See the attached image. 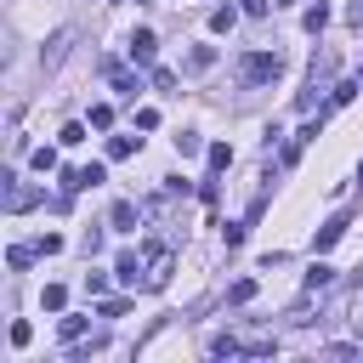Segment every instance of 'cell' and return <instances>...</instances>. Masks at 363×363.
Instances as JSON below:
<instances>
[{
  "label": "cell",
  "mask_w": 363,
  "mask_h": 363,
  "mask_svg": "<svg viewBox=\"0 0 363 363\" xmlns=\"http://www.w3.org/2000/svg\"><path fill=\"white\" fill-rule=\"evenodd\" d=\"M278 74H284V57H278V51H250V57L238 62V79H244V85H272Z\"/></svg>",
  "instance_id": "1"
},
{
  "label": "cell",
  "mask_w": 363,
  "mask_h": 363,
  "mask_svg": "<svg viewBox=\"0 0 363 363\" xmlns=\"http://www.w3.org/2000/svg\"><path fill=\"white\" fill-rule=\"evenodd\" d=\"M170 267H176L170 244H153V250H147V278H142V284H147V289H164V284H170Z\"/></svg>",
  "instance_id": "2"
},
{
  "label": "cell",
  "mask_w": 363,
  "mask_h": 363,
  "mask_svg": "<svg viewBox=\"0 0 363 363\" xmlns=\"http://www.w3.org/2000/svg\"><path fill=\"white\" fill-rule=\"evenodd\" d=\"M346 227H352L346 216H329V221H323V227L312 233V255H323V250H335V244L346 238Z\"/></svg>",
  "instance_id": "3"
},
{
  "label": "cell",
  "mask_w": 363,
  "mask_h": 363,
  "mask_svg": "<svg viewBox=\"0 0 363 363\" xmlns=\"http://www.w3.org/2000/svg\"><path fill=\"white\" fill-rule=\"evenodd\" d=\"M153 57H159L153 28H136V34H130V62H136V68H153Z\"/></svg>",
  "instance_id": "4"
},
{
  "label": "cell",
  "mask_w": 363,
  "mask_h": 363,
  "mask_svg": "<svg viewBox=\"0 0 363 363\" xmlns=\"http://www.w3.org/2000/svg\"><path fill=\"white\" fill-rule=\"evenodd\" d=\"M68 45H74V28H57V34L45 40V51H40V68H57V62L68 57Z\"/></svg>",
  "instance_id": "5"
},
{
  "label": "cell",
  "mask_w": 363,
  "mask_h": 363,
  "mask_svg": "<svg viewBox=\"0 0 363 363\" xmlns=\"http://www.w3.org/2000/svg\"><path fill=\"white\" fill-rule=\"evenodd\" d=\"M102 74H108V85H113L119 96H136V91H142V79H136L130 68H119V62H102Z\"/></svg>",
  "instance_id": "6"
},
{
  "label": "cell",
  "mask_w": 363,
  "mask_h": 363,
  "mask_svg": "<svg viewBox=\"0 0 363 363\" xmlns=\"http://www.w3.org/2000/svg\"><path fill=\"white\" fill-rule=\"evenodd\" d=\"M113 278H119V284H136V278H147V261H142L136 250H125V255L113 261Z\"/></svg>",
  "instance_id": "7"
},
{
  "label": "cell",
  "mask_w": 363,
  "mask_h": 363,
  "mask_svg": "<svg viewBox=\"0 0 363 363\" xmlns=\"http://www.w3.org/2000/svg\"><path fill=\"white\" fill-rule=\"evenodd\" d=\"M34 199H40V193H34V187H23V182H17V176H6V210H11V216H17V210H28V204H34Z\"/></svg>",
  "instance_id": "8"
},
{
  "label": "cell",
  "mask_w": 363,
  "mask_h": 363,
  "mask_svg": "<svg viewBox=\"0 0 363 363\" xmlns=\"http://www.w3.org/2000/svg\"><path fill=\"white\" fill-rule=\"evenodd\" d=\"M108 221H113V227H119V233H136V221H142V210H136V204H130V199H119V204H113V210H108Z\"/></svg>",
  "instance_id": "9"
},
{
  "label": "cell",
  "mask_w": 363,
  "mask_h": 363,
  "mask_svg": "<svg viewBox=\"0 0 363 363\" xmlns=\"http://www.w3.org/2000/svg\"><path fill=\"white\" fill-rule=\"evenodd\" d=\"M216 68V45H193L187 51V74H210Z\"/></svg>",
  "instance_id": "10"
},
{
  "label": "cell",
  "mask_w": 363,
  "mask_h": 363,
  "mask_svg": "<svg viewBox=\"0 0 363 363\" xmlns=\"http://www.w3.org/2000/svg\"><path fill=\"white\" fill-rule=\"evenodd\" d=\"M34 255H40V244H11V250H6V267H11V272H23Z\"/></svg>",
  "instance_id": "11"
},
{
  "label": "cell",
  "mask_w": 363,
  "mask_h": 363,
  "mask_svg": "<svg viewBox=\"0 0 363 363\" xmlns=\"http://www.w3.org/2000/svg\"><path fill=\"white\" fill-rule=\"evenodd\" d=\"M329 284H335V267L312 261V272H306V295H318V289H329Z\"/></svg>",
  "instance_id": "12"
},
{
  "label": "cell",
  "mask_w": 363,
  "mask_h": 363,
  "mask_svg": "<svg viewBox=\"0 0 363 363\" xmlns=\"http://www.w3.org/2000/svg\"><path fill=\"white\" fill-rule=\"evenodd\" d=\"M210 357H244V340H233V335H216V340H210Z\"/></svg>",
  "instance_id": "13"
},
{
  "label": "cell",
  "mask_w": 363,
  "mask_h": 363,
  "mask_svg": "<svg viewBox=\"0 0 363 363\" xmlns=\"http://www.w3.org/2000/svg\"><path fill=\"white\" fill-rule=\"evenodd\" d=\"M85 323H91V318H62V323H57V335H62V346H74V340L85 335Z\"/></svg>",
  "instance_id": "14"
},
{
  "label": "cell",
  "mask_w": 363,
  "mask_h": 363,
  "mask_svg": "<svg viewBox=\"0 0 363 363\" xmlns=\"http://www.w3.org/2000/svg\"><path fill=\"white\" fill-rule=\"evenodd\" d=\"M233 23H238V11H233V6H216V11H210V28H216V34H227Z\"/></svg>",
  "instance_id": "15"
},
{
  "label": "cell",
  "mask_w": 363,
  "mask_h": 363,
  "mask_svg": "<svg viewBox=\"0 0 363 363\" xmlns=\"http://www.w3.org/2000/svg\"><path fill=\"white\" fill-rule=\"evenodd\" d=\"M301 23H306V34H323V23H329V6H323V0H318V6H312V11H306V17H301Z\"/></svg>",
  "instance_id": "16"
},
{
  "label": "cell",
  "mask_w": 363,
  "mask_h": 363,
  "mask_svg": "<svg viewBox=\"0 0 363 363\" xmlns=\"http://www.w3.org/2000/svg\"><path fill=\"white\" fill-rule=\"evenodd\" d=\"M57 142H62V147H79V142H85V125H79V119H68V125L57 130Z\"/></svg>",
  "instance_id": "17"
},
{
  "label": "cell",
  "mask_w": 363,
  "mask_h": 363,
  "mask_svg": "<svg viewBox=\"0 0 363 363\" xmlns=\"http://www.w3.org/2000/svg\"><path fill=\"white\" fill-rule=\"evenodd\" d=\"M136 142H142V136H113V142H108V159H130Z\"/></svg>",
  "instance_id": "18"
},
{
  "label": "cell",
  "mask_w": 363,
  "mask_h": 363,
  "mask_svg": "<svg viewBox=\"0 0 363 363\" xmlns=\"http://www.w3.org/2000/svg\"><path fill=\"white\" fill-rule=\"evenodd\" d=\"M204 153H210V170H227V164H233V147H227V142H210Z\"/></svg>",
  "instance_id": "19"
},
{
  "label": "cell",
  "mask_w": 363,
  "mask_h": 363,
  "mask_svg": "<svg viewBox=\"0 0 363 363\" xmlns=\"http://www.w3.org/2000/svg\"><path fill=\"white\" fill-rule=\"evenodd\" d=\"M227 301H233V306H244V301H255V278H238V284L227 289Z\"/></svg>",
  "instance_id": "20"
},
{
  "label": "cell",
  "mask_w": 363,
  "mask_h": 363,
  "mask_svg": "<svg viewBox=\"0 0 363 363\" xmlns=\"http://www.w3.org/2000/svg\"><path fill=\"white\" fill-rule=\"evenodd\" d=\"M199 147H204V142H199V130H182V136H176V153H182V159H193Z\"/></svg>",
  "instance_id": "21"
},
{
  "label": "cell",
  "mask_w": 363,
  "mask_h": 363,
  "mask_svg": "<svg viewBox=\"0 0 363 363\" xmlns=\"http://www.w3.org/2000/svg\"><path fill=\"white\" fill-rule=\"evenodd\" d=\"M28 164H34L40 176H45V170H57V147H34V159H28Z\"/></svg>",
  "instance_id": "22"
},
{
  "label": "cell",
  "mask_w": 363,
  "mask_h": 363,
  "mask_svg": "<svg viewBox=\"0 0 363 363\" xmlns=\"http://www.w3.org/2000/svg\"><path fill=\"white\" fill-rule=\"evenodd\" d=\"M40 301H45V312H62V301H68V289H62V284H45V295H40Z\"/></svg>",
  "instance_id": "23"
},
{
  "label": "cell",
  "mask_w": 363,
  "mask_h": 363,
  "mask_svg": "<svg viewBox=\"0 0 363 363\" xmlns=\"http://www.w3.org/2000/svg\"><path fill=\"white\" fill-rule=\"evenodd\" d=\"M108 125H113V108L96 102V108H91V130H108Z\"/></svg>",
  "instance_id": "24"
},
{
  "label": "cell",
  "mask_w": 363,
  "mask_h": 363,
  "mask_svg": "<svg viewBox=\"0 0 363 363\" xmlns=\"http://www.w3.org/2000/svg\"><path fill=\"white\" fill-rule=\"evenodd\" d=\"M96 312H102V318H125V312H130V301H125V295H113V301H102Z\"/></svg>",
  "instance_id": "25"
},
{
  "label": "cell",
  "mask_w": 363,
  "mask_h": 363,
  "mask_svg": "<svg viewBox=\"0 0 363 363\" xmlns=\"http://www.w3.org/2000/svg\"><path fill=\"white\" fill-rule=\"evenodd\" d=\"M352 96H357V79H340V85L329 91V102H352Z\"/></svg>",
  "instance_id": "26"
},
{
  "label": "cell",
  "mask_w": 363,
  "mask_h": 363,
  "mask_svg": "<svg viewBox=\"0 0 363 363\" xmlns=\"http://www.w3.org/2000/svg\"><path fill=\"white\" fill-rule=\"evenodd\" d=\"M244 233H250V227H238V221H227V227H221V238H227V250H238V244H244Z\"/></svg>",
  "instance_id": "27"
},
{
  "label": "cell",
  "mask_w": 363,
  "mask_h": 363,
  "mask_svg": "<svg viewBox=\"0 0 363 363\" xmlns=\"http://www.w3.org/2000/svg\"><path fill=\"white\" fill-rule=\"evenodd\" d=\"M28 340H34V323L17 318V323H11V346H28Z\"/></svg>",
  "instance_id": "28"
},
{
  "label": "cell",
  "mask_w": 363,
  "mask_h": 363,
  "mask_svg": "<svg viewBox=\"0 0 363 363\" xmlns=\"http://www.w3.org/2000/svg\"><path fill=\"white\" fill-rule=\"evenodd\" d=\"M136 125L142 130H159V108H136Z\"/></svg>",
  "instance_id": "29"
},
{
  "label": "cell",
  "mask_w": 363,
  "mask_h": 363,
  "mask_svg": "<svg viewBox=\"0 0 363 363\" xmlns=\"http://www.w3.org/2000/svg\"><path fill=\"white\" fill-rule=\"evenodd\" d=\"M108 289V272H85V295H102Z\"/></svg>",
  "instance_id": "30"
},
{
  "label": "cell",
  "mask_w": 363,
  "mask_h": 363,
  "mask_svg": "<svg viewBox=\"0 0 363 363\" xmlns=\"http://www.w3.org/2000/svg\"><path fill=\"white\" fill-rule=\"evenodd\" d=\"M238 11H244V17H267V11H272V0H244Z\"/></svg>",
  "instance_id": "31"
},
{
  "label": "cell",
  "mask_w": 363,
  "mask_h": 363,
  "mask_svg": "<svg viewBox=\"0 0 363 363\" xmlns=\"http://www.w3.org/2000/svg\"><path fill=\"white\" fill-rule=\"evenodd\" d=\"M346 23H352V28H363V0H352V6H346Z\"/></svg>",
  "instance_id": "32"
},
{
  "label": "cell",
  "mask_w": 363,
  "mask_h": 363,
  "mask_svg": "<svg viewBox=\"0 0 363 363\" xmlns=\"http://www.w3.org/2000/svg\"><path fill=\"white\" fill-rule=\"evenodd\" d=\"M272 6H289V0H272Z\"/></svg>",
  "instance_id": "33"
}]
</instances>
